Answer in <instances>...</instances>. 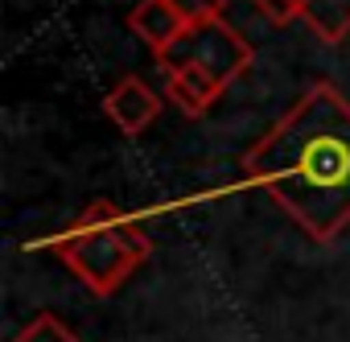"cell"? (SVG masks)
<instances>
[{
  "instance_id": "1",
  "label": "cell",
  "mask_w": 350,
  "mask_h": 342,
  "mask_svg": "<svg viewBox=\"0 0 350 342\" xmlns=\"http://www.w3.org/2000/svg\"><path fill=\"white\" fill-rule=\"evenodd\" d=\"M243 178L313 244H334L350 227V99L313 83L243 153Z\"/></svg>"
},
{
  "instance_id": "2",
  "label": "cell",
  "mask_w": 350,
  "mask_h": 342,
  "mask_svg": "<svg viewBox=\"0 0 350 342\" xmlns=\"http://www.w3.org/2000/svg\"><path fill=\"white\" fill-rule=\"evenodd\" d=\"M50 248L95 297L120 293L152 256V239L144 235V227L132 223L111 198L87 202Z\"/></svg>"
},
{
  "instance_id": "3",
  "label": "cell",
  "mask_w": 350,
  "mask_h": 342,
  "mask_svg": "<svg viewBox=\"0 0 350 342\" xmlns=\"http://www.w3.org/2000/svg\"><path fill=\"white\" fill-rule=\"evenodd\" d=\"M252 62H256L252 42L227 17H219V21H206V25H190L186 38L173 46L157 66H198V70L215 75L223 87H231Z\"/></svg>"
},
{
  "instance_id": "4",
  "label": "cell",
  "mask_w": 350,
  "mask_h": 342,
  "mask_svg": "<svg viewBox=\"0 0 350 342\" xmlns=\"http://www.w3.org/2000/svg\"><path fill=\"white\" fill-rule=\"evenodd\" d=\"M161 95L144 83V79H136V75H128V79H120L107 95H103V111H107V120L120 128V132H128V136H140L144 128H152V120L161 116Z\"/></svg>"
},
{
  "instance_id": "5",
  "label": "cell",
  "mask_w": 350,
  "mask_h": 342,
  "mask_svg": "<svg viewBox=\"0 0 350 342\" xmlns=\"http://www.w3.org/2000/svg\"><path fill=\"white\" fill-rule=\"evenodd\" d=\"M128 29L152 50V58L161 62L173 46L186 38V17L173 9V0H136V9L128 13Z\"/></svg>"
},
{
  "instance_id": "6",
  "label": "cell",
  "mask_w": 350,
  "mask_h": 342,
  "mask_svg": "<svg viewBox=\"0 0 350 342\" xmlns=\"http://www.w3.org/2000/svg\"><path fill=\"white\" fill-rule=\"evenodd\" d=\"M161 70H165V99L190 120L206 116L215 107V99L227 91L215 75H206L198 66H161Z\"/></svg>"
},
{
  "instance_id": "7",
  "label": "cell",
  "mask_w": 350,
  "mask_h": 342,
  "mask_svg": "<svg viewBox=\"0 0 350 342\" xmlns=\"http://www.w3.org/2000/svg\"><path fill=\"white\" fill-rule=\"evenodd\" d=\"M288 5L317 42L338 46L350 38V0H288Z\"/></svg>"
},
{
  "instance_id": "8",
  "label": "cell",
  "mask_w": 350,
  "mask_h": 342,
  "mask_svg": "<svg viewBox=\"0 0 350 342\" xmlns=\"http://www.w3.org/2000/svg\"><path fill=\"white\" fill-rule=\"evenodd\" d=\"M13 342H83L66 321H58L54 313H38L33 321H25L21 330H17V338Z\"/></svg>"
},
{
  "instance_id": "9",
  "label": "cell",
  "mask_w": 350,
  "mask_h": 342,
  "mask_svg": "<svg viewBox=\"0 0 350 342\" xmlns=\"http://www.w3.org/2000/svg\"><path fill=\"white\" fill-rule=\"evenodd\" d=\"M173 9L186 17V25H206V21H219L227 0H173Z\"/></svg>"
},
{
  "instance_id": "10",
  "label": "cell",
  "mask_w": 350,
  "mask_h": 342,
  "mask_svg": "<svg viewBox=\"0 0 350 342\" xmlns=\"http://www.w3.org/2000/svg\"><path fill=\"white\" fill-rule=\"evenodd\" d=\"M252 5L264 13V21H272V25H288V21H297V13H293V5L288 0H252Z\"/></svg>"
}]
</instances>
